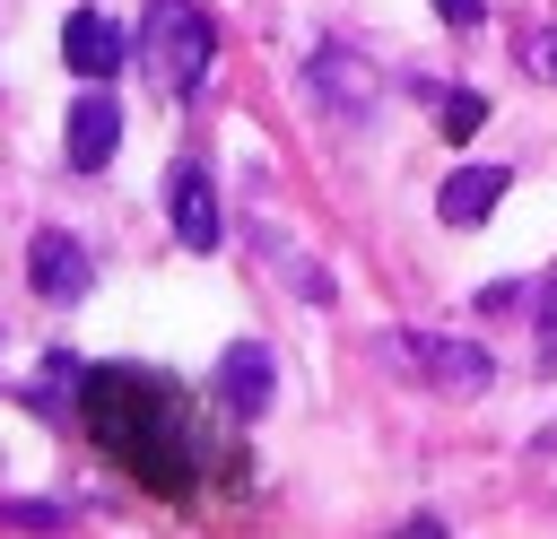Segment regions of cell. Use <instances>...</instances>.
<instances>
[{"label": "cell", "mask_w": 557, "mask_h": 539, "mask_svg": "<svg viewBox=\"0 0 557 539\" xmlns=\"http://www.w3.org/2000/svg\"><path fill=\"white\" fill-rule=\"evenodd\" d=\"M78 417L122 478H139L148 496H191V400H183V383H165L148 365H87Z\"/></svg>", "instance_id": "1"}, {"label": "cell", "mask_w": 557, "mask_h": 539, "mask_svg": "<svg viewBox=\"0 0 557 539\" xmlns=\"http://www.w3.org/2000/svg\"><path fill=\"white\" fill-rule=\"evenodd\" d=\"M209 61H218L209 9L200 0H148V17H139V70H148V87L165 104H183V96H200Z\"/></svg>", "instance_id": "2"}, {"label": "cell", "mask_w": 557, "mask_h": 539, "mask_svg": "<svg viewBox=\"0 0 557 539\" xmlns=\"http://www.w3.org/2000/svg\"><path fill=\"white\" fill-rule=\"evenodd\" d=\"M383 356L400 365V374H418V383H435V391H487V348L479 339H444V330H383Z\"/></svg>", "instance_id": "3"}, {"label": "cell", "mask_w": 557, "mask_h": 539, "mask_svg": "<svg viewBox=\"0 0 557 539\" xmlns=\"http://www.w3.org/2000/svg\"><path fill=\"white\" fill-rule=\"evenodd\" d=\"M305 87H313V104H322L331 122H366V113H374V78H366V61H357L348 43H313Z\"/></svg>", "instance_id": "4"}, {"label": "cell", "mask_w": 557, "mask_h": 539, "mask_svg": "<svg viewBox=\"0 0 557 539\" xmlns=\"http://www.w3.org/2000/svg\"><path fill=\"white\" fill-rule=\"evenodd\" d=\"M26 278H35V296H44V304H78V296H87V278H96V261H87V243H78V235L35 226V235H26Z\"/></svg>", "instance_id": "5"}, {"label": "cell", "mask_w": 557, "mask_h": 539, "mask_svg": "<svg viewBox=\"0 0 557 539\" xmlns=\"http://www.w3.org/2000/svg\"><path fill=\"white\" fill-rule=\"evenodd\" d=\"M122 52H131V43H122V26H113L104 9H70V17H61V61H70L87 87H104V78L122 70Z\"/></svg>", "instance_id": "6"}, {"label": "cell", "mask_w": 557, "mask_h": 539, "mask_svg": "<svg viewBox=\"0 0 557 539\" xmlns=\"http://www.w3.org/2000/svg\"><path fill=\"white\" fill-rule=\"evenodd\" d=\"M165 217H174L183 252H218V191H209V174H200L191 156L165 174Z\"/></svg>", "instance_id": "7"}, {"label": "cell", "mask_w": 557, "mask_h": 539, "mask_svg": "<svg viewBox=\"0 0 557 539\" xmlns=\"http://www.w3.org/2000/svg\"><path fill=\"white\" fill-rule=\"evenodd\" d=\"M113 148H122V113H113V96L87 87V96L70 104V165H78V174H104Z\"/></svg>", "instance_id": "8"}, {"label": "cell", "mask_w": 557, "mask_h": 539, "mask_svg": "<svg viewBox=\"0 0 557 539\" xmlns=\"http://www.w3.org/2000/svg\"><path fill=\"white\" fill-rule=\"evenodd\" d=\"M270 383H278V374H270V348H261V339H235V348L218 356V400H226L235 417H261V409H270Z\"/></svg>", "instance_id": "9"}, {"label": "cell", "mask_w": 557, "mask_h": 539, "mask_svg": "<svg viewBox=\"0 0 557 539\" xmlns=\"http://www.w3.org/2000/svg\"><path fill=\"white\" fill-rule=\"evenodd\" d=\"M496 200H505V165H461V174H444V191H435L444 226H487Z\"/></svg>", "instance_id": "10"}, {"label": "cell", "mask_w": 557, "mask_h": 539, "mask_svg": "<svg viewBox=\"0 0 557 539\" xmlns=\"http://www.w3.org/2000/svg\"><path fill=\"white\" fill-rule=\"evenodd\" d=\"M78 356H44V374L26 383V409H44V417H61V409H78Z\"/></svg>", "instance_id": "11"}, {"label": "cell", "mask_w": 557, "mask_h": 539, "mask_svg": "<svg viewBox=\"0 0 557 539\" xmlns=\"http://www.w3.org/2000/svg\"><path fill=\"white\" fill-rule=\"evenodd\" d=\"M0 522H9V530H44V539H52V530H70V513H61V504H0Z\"/></svg>", "instance_id": "12"}, {"label": "cell", "mask_w": 557, "mask_h": 539, "mask_svg": "<svg viewBox=\"0 0 557 539\" xmlns=\"http://www.w3.org/2000/svg\"><path fill=\"white\" fill-rule=\"evenodd\" d=\"M479 122H487V96H470V87H461V96H444V130H453V139H470Z\"/></svg>", "instance_id": "13"}, {"label": "cell", "mask_w": 557, "mask_h": 539, "mask_svg": "<svg viewBox=\"0 0 557 539\" xmlns=\"http://www.w3.org/2000/svg\"><path fill=\"white\" fill-rule=\"evenodd\" d=\"M287 287H296V296H305V304H331V296H339V287H331V270H322V261H287Z\"/></svg>", "instance_id": "14"}, {"label": "cell", "mask_w": 557, "mask_h": 539, "mask_svg": "<svg viewBox=\"0 0 557 539\" xmlns=\"http://www.w3.org/2000/svg\"><path fill=\"white\" fill-rule=\"evenodd\" d=\"M522 61H531V78H557V26H531L522 35Z\"/></svg>", "instance_id": "15"}, {"label": "cell", "mask_w": 557, "mask_h": 539, "mask_svg": "<svg viewBox=\"0 0 557 539\" xmlns=\"http://www.w3.org/2000/svg\"><path fill=\"white\" fill-rule=\"evenodd\" d=\"M435 17H444V26H479V17H487V0H435Z\"/></svg>", "instance_id": "16"}]
</instances>
